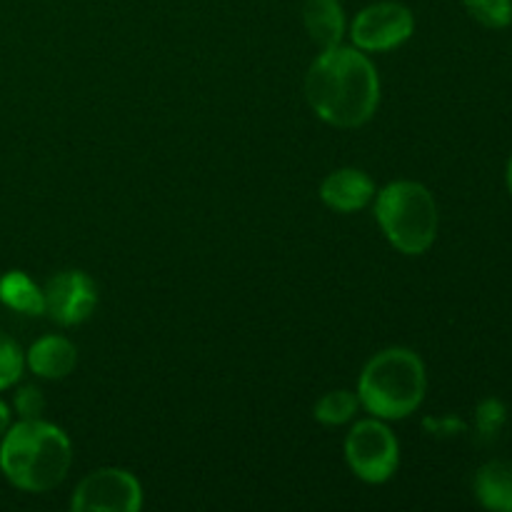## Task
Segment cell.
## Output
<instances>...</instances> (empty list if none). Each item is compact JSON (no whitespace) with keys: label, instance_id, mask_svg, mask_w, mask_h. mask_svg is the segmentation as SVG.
Segmentation results:
<instances>
[{"label":"cell","instance_id":"ac0fdd59","mask_svg":"<svg viewBox=\"0 0 512 512\" xmlns=\"http://www.w3.org/2000/svg\"><path fill=\"white\" fill-rule=\"evenodd\" d=\"M505 420V408L498 403V400H485L483 405L478 408V428L480 433L493 435L495 430L503 425Z\"/></svg>","mask_w":512,"mask_h":512},{"label":"cell","instance_id":"9a60e30c","mask_svg":"<svg viewBox=\"0 0 512 512\" xmlns=\"http://www.w3.org/2000/svg\"><path fill=\"white\" fill-rule=\"evenodd\" d=\"M468 13L485 28H508L512 23V0H463Z\"/></svg>","mask_w":512,"mask_h":512},{"label":"cell","instance_id":"3957f363","mask_svg":"<svg viewBox=\"0 0 512 512\" xmlns=\"http://www.w3.org/2000/svg\"><path fill=\"white\" fill-rule=\"evenodd\" d=\"M428 390L423 360L408 348H388L360 373L358 400L373 418L403 420L420 408Z\"/></svg>","mask_w":512,"mask_h":512},{"label":"cell","instance_id":"d6986e66","mask_svg":"<svg viewBox=\"0 0 512 512\" xmlns=\"http://www.w3.org/2000/svg\"><path fill=\"white\" fill-rule=\"evenodd\" d=\"M8 428H10V408L0 400V438H3Z\"/></svg>","mask_w":512,"mask_h":512},{"label":"cell","instance_id":"5b68a950","mask_svg":"<svg viewBox=\"0 0 512 512\" xmlns=\"http://www.w3.org/2000/svg\"><path fill=\"white\" fill-rule=\"evenodd\" d=\"M345 460L363 483H388L400 465V445L380 418L360 420L345 438Z\"/></svg>","mask_w":512,"mask_h":512},{"label":"cell","instance_id":"7a4b0ae2","mask_svg":"<svg viewBox=\"0 0 512 512\" xmlns=\"http://www.w3.org/2000/svg\"><path fill=\"white\" fill-rule=\"evenodd\" d=\"M73 463L68 435L45 420H20L0 438V470L10 485L25 493L58 488Z\"/></svg>","mask_w":512,"mask_h":512},{"label":"cell","instance_id":"2e32d148","mask_svg":"<svg viewBox=\"0 0 512 512\" xmlns=\"http://www.w3.org/2000/svg\"><path fill=\"white\" fill-rule=\"evenodd\" d=\"M25 368V353L10 335L0 333V390L13 388Z\"/></svg>","mask_w":512,"mask_h":512},{"label":"cell","instance_id":"9c48e42d","mask_svg":"<svg viewBox=\"0 0 512 512\" xmlns=\"http://www.w3.org/2000/svg\"><path fill=\"white\" fill-rule=\"evenodd\" d=\"M320 198L335 213H358L375 198V183L365 170L340 168L320 185Z\"/></svg>","mask_w":512,"mask_h":512},{"label":"cell","instance_id":"ffe728a7","mask_svg":"<svg viewBox=\"0 0 512 512\" xmlns=\"http://www.w3.org/2000/svg\"><path fill=\"white\" fill-rule=\"evenodd\" d=\"M508 188H510V195H512V158L508 163Z\"/></svg>","mask_w":512,"mask_h":512},{"label":"cell","instance_id":"8992f818","mask_svg":"<svg viewBox=\"0 0 512 512\" xmlns=\"http://www.w3.org/2000/svg\"><path fill=\"white\" fill-rule=\"evenodd\" d=\"M415 33V18L408 5L383 0L373 3L355 15L350 25V38L355 48L365 53H388L408 43Z\"/></svg>","mask_w":512,"mask_h":512},{"label":"cell","instance_id":"30bf717a","mask_svg":"<svg viewBox=\"0 0 512 512\" xmlns=\"http://www.w3.org/2000/svg\"><path fill=\"white\" fill-rule=\"evenodd\" d=\"M25 363L38 378H68L78 365V348L63 335H45L30 345V350L25 353Z\"/></svg>","mask_w":512,"mask_h":512},{"label":"cell","instance_id":"6da1fadb","mask_svg":"<svg viewBox=\"0 0 512 512\" xmlns=\"http://www.w3.org/2000/svg\"><path fill=\"white\" fill-rule=\"evenodd\" d=\"M305 95L320 120L333 128H360L380 103V78L368 55L358 48L323 50L310 65Z\"/></svg>","mask_w":512,"mask_h":512},{"label":"cell","instance_id":"e0dca14e","mask_svg":"<svg viewBox=\"0 0 512 512\" xmlns=\"http://www.w3.org/2000/svg\"><path fill=\"white\" fill-rule=\"evenodd\" d=\"M45 410V398L35 385H25L15 393V413L20 420H38Z\"/></svg>","mask_w":512,"mask_h":512},{"label":"cell","instance_id":"5bb4252c","mask_svg":"<svg viewBox=\"0 0 512 512\" xmlns=\"http://www.w3.org/2000/svg\"><path fill=\"white\" fill-rule=\"evenodd\" d=\"M360 408L358 395H353L350 390H330L323 398L315 403V420L323 425H330V428H338V425L350 423L355 418Z\"/></svg>","mask_w":512,"mask_h":512},{"label":"cell","instance_id":"52a82bcc","mask_svg":"<svg viewBox=\"0 0 512 512\" xmlns=\"http://www.w3.org/2000/svg\"><path fill=\"white\" fill-rule=\"evenodd\" d=\"M70 508L75 512H138L143 508V488L128 470L100 468L80 480Z\"/></svg>","mask_w":512,"mask_h":512},{"label":"cell","instance_id":"7c38bea8","mask_svg":"<svg viewBox=\"0 0 512 512\" xmlns=\"http://www.w3.org/2000/svg\"><path fill=\"white\" fill-rule=\"evenodd\" d=\"M475 495L483 508L512 512V465L503 460L483 465L475 475Z\"/></svg>","mask_w":512,"mask_h":512},{"label":"cell","instance_id":"4fadbf2b","mask_svg":"<svg viewBox=\"0 0 512 512\" xmlns=\"http://www.w3.org/2000/svg\"><path fill=\"white\" fill-rule=\"evenodd\" d=\"M0 303L20 315H45L43 288L23 270H10L0 278Z\"/></svg>","mask_w":512,"mask_h":512},{"label":"cell","instance_id":"8fae6325","mask_svg":"<svg viewBox=\"0 0 512 512\" xmlns=\"http://www.w3.org/2000/svg\"><path fill=\"white\" fill-rule=\"evenodd\" d=\"M303 23L320 50L335 48L345 38V13L340 0H305Z\"/></svg>","mask_w":512,"mask_h":512},{"label":"cell","instance_id":"ba28073f","mask_svg":"<svg viewBox=\"0 0 512 512\" xmlns=\"http://www.w3.org/2000/svg\"><path fill=\"white\" fill-rule=\"evenodd\" d=\"M45 315L63 328L85 323L98 305V290L83 270H65L43 288Z\"/></svg>","mask_w":512,"mask_h":512},{"label":"cell","instance_id":"277c9868","mask_svg":"<svg viewBox=\"0 0 512 512\" xmlns=\"http://www.w3.org/2000/svg\"><path fill=\"white\" fill-rule=\"evenodd\" d=\"M375 220L388 243L403 255H423L438 235V205L415 180H395L375 198Z\"/></svg>","mask_w":512,"mask_h":512}]
</instances>
